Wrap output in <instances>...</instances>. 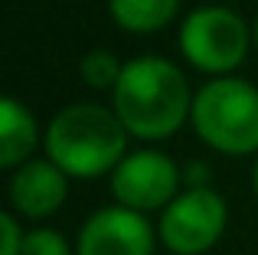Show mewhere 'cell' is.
I'll return each mask as SVG.
<instances>
[{"label": "cell", "mask_w": 258, "mask_h": 255, "mask_svg": "<svg viewBox=\"0 0 258 255\" xmlns=\"http://www.w3.org/2000/svg\"><path fill=\"white\" fill-rule=\"evenodd\" d=\"M193 95L183 69L164 56H134L124 62L111 92V108L124 121L127 134L144 144L167 141L189 121Z\"/></svg>", "instance_id": "cell-1"}, {"label": "cell", "mask_w": 258, "mask_h": 255, "mask_svg": "<svg viewBox=\"0 0 258 255\" xmlns=\"http://www.w3.org/2000/svg\"><path fill=\"white\" fill-rule=\"evenodd\" d=\"M124 121L114 108L95 102H72L43 128V154L72 180H98L111 173L127 154Z\"/></svg>", "instance_id": "cell-2"}, {"label": "cell", "mask_w": 258, "mask_h": 255, "mask_svg": "<svg viewBox=\"0 0 258 255\" xmlns=\"http://www.w3.org/2000/svg\"><path fill=\"white\" fill-rule=\"evenodd\" d=\"M196 138L216 154H258V85L239 76H216L203 82L189 111Z\"/></svg>", "instance_id": "cell-3"}, {"label": "cell", "mask_w": 258, "mask_h": 255, "mask_svg": "<svg viewBox=\"0 0 258 255\" xmlns=\"http://www.w3.org/2000/svg\"><path fill=\"white\" fill-rule=\"evenodd\" d=\"M176 43H180L183 59L196 72H206L209 79H216L232 76L245 62L248 49H255V30L232 7L203 4L180 20Z\"/></svg>", "instance_id": "cell-4"}, {"label": "cell", "mask_w": 258, "mask_h": 255, "mask_svg": "<svg viewBox=\"0 0 258 255\" xmlns=\"http://www.w3.org/2000/svg\"><path fill=\"white\" fill-rule=\"evenodd\" d=\"M229 226V203L213 186H183L157 216V239L170 255H206Z\"/></svg>", "instance_id": "cell-5"}, {"label": "cell", "mask_w": 258, "mask_h": 255, "mask_svg": "<svg viewBox=\"0 0 258 255\" xmlns=\"http://www.w3.org/2000/svg\"><path fill=\"white\" fill-rule=\"evenodd\" d=\"M114 203L138 213H160L183 190V170L170 154L157 147H134L121 157V164L108 173Z\"/></svg>", "instance_id": "cell-6"}, {"label": "cell", "mask_w": 258, "mask_h": 255, "mask_svg": "<svg viewBox=\"0 0 258 255\" xmlns=\"http://www.w3.org/2000/svg\"><path fill=\"white\" fill-rule=\"evenodd\" d=\"M157 229L147 213L127 210L121 203L101 206L82 223L76 255H154Z\"/></svg>", "instance_id": "cell-7"}, {"label": "cell", "mask_w": 258, "mask_h": 255, "mask_svg": "<svg viewBox=\"0 0 258 255\" xmlns=\"http://www.w3.org/2000/svg\"><path fill=\"white\" fill-rule=\"evenodd\" d=\"M69 173L56 167L49 157H33L10 170V186H7V200L10 210L20 219H33L43 223L52 213H59L69 200Z\"/></svg>", "instance_id": "cell-8"}, {"label": "cell", "mask_w": 258, "mask_h": 255, "mask_svg": "<svg viewBox=\"0 0 258 255\" xmlns=\"http://www.w3.org/2000/svg\"><path fill=\"white\" fill-rule=\"evenodd\" d=\"M36 147H43V128L36 124L33 111L20 98H0V167L17 170L20 164L33 160Z\"/></svg>", "instance_id": "cell-9"}, {"label": "cell", "mask_w": 258, "mask_h": 255, "mask_svg": "<svg viewBox=\"0 0 258 255\" xmlns=\"http://www.w3.org/2000/svg\"><path fill=\"white\" fill-rule=\"evenodd\" d=\"M114 26L131 36H151L180 17V0H108Z\"/></svg>", "instance_id": "cell-10"}, {"label": "cell", "mask_w": 258, "mask_h": 255, "mask_svg": "<svg viewBox=\"0 0 258 255\" xmlns=\"http://www.w3.org/2000/svg\"><path fill=\"white\" fill-rule=\"evenodd\" d=\"M121 72H124V62L108 49H88L82 56V62H79L82 82L92 85V89H98V92H114Z\"/></svg>", "instance_id": "cell-11"}, {"label": "cell", "mask_w": 258, "mask_h": 255, "mask_svg": "<svg viewBox=\"0 0 258 255\" xmlns=\"http://www.w3.org/2000/svg\"><path fill=\"white\" fill-rule=\"evenodd\" d=\"M23 255H76V249L69 245V239H66L59 229L36 226V229H26Z\"/></svg>", "instance_id": "cell-12"}, {"label": "cell", "mask_w": 258, "mask_h": 255, "mask_svg": "<svg viewBox=\"0 0 258 255\" xmlns=\"http://www.w3.org/2000/svg\"><path fill=\"white\" fill-rule=\"evenodd\" d=\"M26 229L20 223V216L13 210L0 213V255H23Z\"/></svg>", "instance_id": "cell-13"}, {"label": "cell", "mask_w": 258, "mask_h": 255, "mask_svg": "<svg viewBox=\"0 0 258 255\" xmlns=\"http://www.w3.org/2000/svg\"><path fill=\"white\" fill-rule=\"evenodd\" d=\"M252 190H255V197H258V154H255V167H252Z\"/></svg>", "instance_id": "cell-14"}, {"label": "cell", "mask_w": 258, "mask_h": 255, "mask_svg": "<svg viewBox=\"0 0 258 255\" xmlns=\"http://www.w3.org/2000/svg\"><path fill=\"white\" fill-rule=\"evenodd\" d=\"M252 30H255V52H258V17L252 20Z\"/></svg>", "instance_id": "cell-15"}]
</instances>
